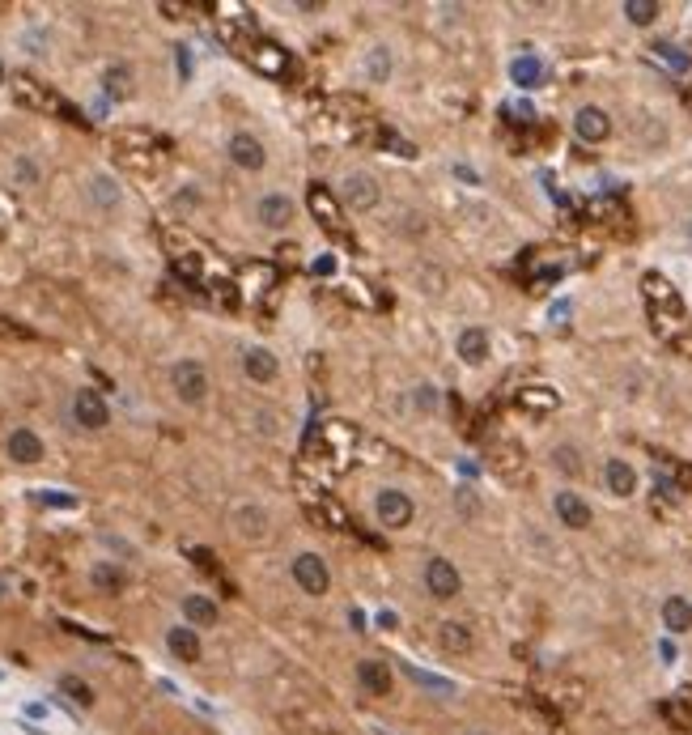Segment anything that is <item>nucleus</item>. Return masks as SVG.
<instances>
[{
	"label": "nucleus",
	"instance_id": "nucleus-1",
	"mask_svg": "<svg viewBox=\"0 0 692 735\" xmlns=\"http://www.w3.org/2000/svg\"><path fill=\"white\" fill-rule=\"evenodd\" d=\"M645 290V307H650V319L659 327V336H667V344H676L679 336H688V327H684V302L679 294L671 290V281L659 277V272H650L642 281Z\"/></svg>",
	"mask_w": 692,
	"mask_h": 735
},
{
	"label": "nucleus",
	"instance_id": "nucleus-2",
	"mask_svg": "<svg viewBox=\"0 0 692 735\" xmlns=\"http://www.w3.org/2000/svg\"><path fill=\"white\" fill-rule=\"evenodd\" d=\"M307 209L315 212V221H319L332 238H340V243L353 246V229H349V221H344V209H340V200L332 196L323 183H310V187H307Z\"/></svg>",
	"mask_w": 692,
	"mask_h": 735
},
{
	"label": "nucleus",
	"instance_id": "nucleus-3",
	"mask_svg": "<svg viewBox=\"0 0 692 735\" xmlns=\"http://www.w3.org/2000/svg\"><path fill=\"white\" fill-rule=\"evenodd\" d=\"M13 99L22 107H30V111H56V115H65V119H73V124H85L81 111H73L60 94H51L48 85H39L34 77H13Z\"/></svg>",
	"mask_w": 692,
	"mask_h": 735
},
{
	"label": "nucleus",
	"instance_id": "nucleus-4",
	"mask_svg": "<svg viewBox=\"0 0 692 735\" xmlns=\"http://www.w3.org/2000/svg\"><path fill=\"white\" fill-rule=\"evenodd\" d=\"M170 383H175V395L183 404H204V395H209V375L200 361H175Z\"/></svg>",
	"mask_w": 692,
	"mask_h": 735
},
{
	"label": "nucleus",
	"instance_id": "nucleus-5",
	"mask_svg": "<svg viewBox=\"0 0 692 735\" xmlns=\"http://www.w3.org/2000/svg\"><path fill=\"white\" fill-rule=\"evenodd\" d=\"M293 583L307 591V595H327V583H332L327 561L319 553H298L293 557Z\"/></svg>",
	"mask_w": 692,
	"mask_h": 735
},
{
	"label": "nucleus",
	"instance_id": "nucleus-6",
	"mask_svg": "<svg viewBox=\"0 0 692 735\" xmlns=\"http://www.w3.org/2000/svg\"><path fill=\"white\" fill-rule=\"evenodd\" d=\"M425 587H429V595H434V600H454V595H459V587H463V578H459V570H454V561L434 557V561L425 566Z\"/></svg>",
	"mask_w": 692,
	"mask_h": 735
},
{
	"label": "nucleus",
	"instance_id": "nucleus-7",
	"mask_svg": "<svg viewBox=\"0 0 692 735\" xmlns=\"http://www.w3.org/2000/svg\"><path fill=\"white\" fill-rule=\"evenodd\" d=\"M574 136L586 141V145L608 141V136H612V115L603 111V107H578V115H574Z\"/></svg>",
	"mask_w": 692,
	"mask_h": 735
},
{
	"label": "nucleus",
	"instance_id": "nucleus-8",
	"mask_svg": "<svg viewBox=\"0 0 692 735\" xmlns=\"http://www.w3.org/2000/svg\"><path fill=\"white\" fill-rule=\"evenodd\" d=\"M374 510H378V523L383 527H408L412 523V497L400 489H383L374 497Z\"/></svg>",
	"mask_w": 692,
	"mask_h": 735
},
{
	"label": "nucleus",
	"instance_id": "nucleus-9",
	"mask_svg": "<svg viewBox=\"0 0 692 735\" xmlns=\"http://www.w3.org/2000/svg\"><path fill=\"white\" fill-rule=\"evenodd\" d=\"M115 145H119V158H128L132 166H145L141 153H153V149H161L166 141L153 136V132H145V128H124V132H115Z\"/></svg>",
	"mask_w": 692,
	"mask_h": 735
},
{
	"label": "nucleus",
	"instance_id": "nucleus-10",
	"mask_svg": "<svg viewBox=\"0 0 692 735\" xmlns=\"http://www.w3.org/2000/svg\"><path fill=\"white\" fill-rule=\"evenodd\" d=\"M73 417H77V425H85V429H102V425L111 421V409H107V400L98 392L81 387V392L73 395Z\"/></svg>",
	"mask_w": 692,
	"mask_h": 735
},
{
	"label": "nucleus",
	"instance_id": "nucleus-11",
	"mask_svg": "<svg viewBox=\"0 0 692 735\" xmlns=\"http://www.w3.org/2000/svg\"><path fill=\"white\" fill-rule=\"evenodd\" d=\"M247 60L264 73V77H290L293 65H290V51L285 48H276V43H251V51H247Z\"/></svg>",
	"mask_w": 692,
	"mask_h": 735
},
{
	"label": "nucleus",
	"instance_id": "nucleus-12",
	"mask_svg": "<svg viewBox=\"0 0 692 735\" xmlns=\"http://www.w3.org/2000/svg\"><path fill=\"white\" fill-rule=\"evenodd\" d=\"M238 294L242 298H264V294H276V268L272 264H242L238 272Z\"/></svg>",
	"mask_w": 692,
	"mask_h": 735
},
{
	"label": "nucleus",
	"instance_id": "nucleus-13",
	"mask_svg": "<svg viewBox=\"0 0 692 735\" xmlns=\"http://www.w3.org/2000/svg\"><path fill=\"white\" fill-rule=\"evenodd\" d=\"M552 510H557V519H561L565 527H574V532H582V527H591V506L582 502L578 493H569V489H561L557 497H552Z\"/></svg>",
	"mask_w": 692,
	"mask_h": 735
},
{
	"label": "nucleus",
	"instance_id": "nucleus-14",
	"mask_svg": "<svg viewBox=\"0 0 692 735\" xmlns=\"http://www.w3.org/2000/svg\"><path fill=\"white\" fill-rule=\"evenodd\" d=\"M229 158H234V166H242V170H259V166L268 162L264 145H259L251 132H234V136H229Z\"/></svg>",
	"mask_w": 692,
	"mask_h": 735
},
{
	"label": "nucleus",
	"instance_id": "nucleus-15",
	"mask_svg": "<svg viewBox=\"0 0 692 735\" xmlns=\"http://www.w3.org/2000/svg\"><path fill=\"white\" fill-rule=\"evenodd\" d=\"M662 629L667 634H692V600L688 595H667L662 600Z\"/></svg>",
	"mask_w": 692,
	"mask_h": 735
},
{
	"label": "nucleus",
	"instance_id": "nucleus-16",
	"mask_svg": "<svg viewBox=\"0 0 692 735\" xmlns=\"http://www.w3.org/2000/svg\"><path fill=\"white\" fill-rule=\"evenodd\" d=\"M340 196H344V204H353V209H374L378 204V183L370 179V175H349L344 179V187H340Z\"/></svg>",
	"mask_w": 692,
	"mask_h": 735
},
{
	"label": "nucleus",
	"instance_id": "nucleus-17",
	"mask_svg": "<svg viewBox=\"0 0 692 735\" xmlns=\"http://www.w3.org/2000/svg\"><path fill=\"white\" fill-rule=\"evenodd\" d=\"M357 685L366 688L370 697H386L391 693V668L378 663V659H361L357 663Z\"/></svg>",
	"mask_w": 692,
	"mask_h": 735
},
{
	"label": "nucleus",
	"instance_id": "nucleus-18",
	"mask_svg": "<svg viewBox=\"0 0 692 735\" xmlns=\"http://www.w3.org/2000/svg\"><path fill=\"white\" fill-rule=\"evenodd\" d=\"M510 82H515L518 90H535V85H544V60L532 56V51L515 56V60H510Z\"/></svg>",
	"mask_w": 692,
	"mask_h": 735
},
{
	"label": "nucleus",
	"instance_id": "nucleus-19",
	"mask_svg": "<svg viewBox=\"0 0 692 735\" xmlns=\"http://www.w3.org/2000/svg\"><path fill=\"white\" fill-rule=\"evenodd\" d=\"M603 480H608V489H612L616 497H633V493H637V472H633L628 459H608V463H603Z\"/></svg>",
	"mask_w": 692,
	"mask_h": 735
},
{
	"label": "nucleus",
	"instance_id": "nucleus-20",
	"mask_svg": "<svg viewBox=\"0 0 692 735\" xmlns=\"http://www.w3.org/2000/svg\"><path fill=\"white\" fill-rule=\"evenodd\" d=\"M454 349H459V358H463L467 366H484V361H489V332H484V327H463Z\"/></svg>",
	"mask_w": 692,
	"mask_h": 735
},
{
	"label": "nucleus",
	"instance_id": "nucleus-21",
	"mask_svg": "<svg viewBox=\"0 0 692 735\" xmlns=\"http://www.w3.org/2000/svg\"><path fill=\"white\" fill-rule=\"evenodd\" d=\"M242 370H247L251 383H272V378L281 375V366H276V358L268 349H247V353H242Z\"/></svg>",
	"mask_w": 692,
	"mask_h": 735
},
{
	"label": "nucleus",
	"instance_id": "nucleus-22",
	"mask_svg": "<svg viewBox=\"0 0 692 735\" xmlns=\"http://www.w3.org/2000/svg\"><path fill=\"white\" fill-rule=\"evenodd\" d=\"M259 221H264L268 229H285L293 221V204L281 196V192H272V196L259 200Z\"/></svg>",
	"mask_w": 692,
	"mask_h": 735
},
{
	"label": "nucleus",
	"instance_id": "nucleus-23",
	"mask_svg": "<svg viewBox=\"0 0 692 735\" xmlns=\"http://www.w3.org/2000/svg\"><path fill=\"white\" fill-rule=\"evenodd\" d=\"M183 617L192 629H212L217 625V604L209 595H183Z\"/></svg>",
	"mask_w": 692,
	"mask_h": 735
},
{
	"label": "nucleus",
	"instance_id": "nucleus-24",
	"mask_svg": "<svg viewBox=\"0 0 692 735\" xmlns=\"http://www.w3.org/2000/svg\"><path fill=\"white\" fill-rule=\"evenodd\" d=\"M166 646H170V654L183 659V663H195V659H200V637H195V629H187V625L166 629Z\"/></svg>",
	"mask_w": 692,
	"mask_h": 735
},
{
	"label": "nucleus",
	"instance_id": "nucleus-25",
	"mask_svg": "<svg viewBox=\"0 0 692 735\" xmlns=\"http://www.w3.org/2000/svg\"><path fill=\"white\" fill-rule=\"evenodd\" d=\"M9 455H13L17 463H39V459H43V442H39L34 429H13V434H9Z\"/></svg>",
	"mask_w": 692,
	"mask_h": 735
},
{
	"label": "nucleus",
	"instance_id": "nucleus-26",
	"mask_svg": "<svg viewBox=\"0 0 692 735\" xmlns=\"http://www.w3.org/2000/svg\"><path fill=\"white\" fill-rule=\"evenodd\" d=\"M234 527H238L242 540H264L268 536V514L259 506H238L234 510Z\"/></svg>",
	"mask_w": 692,
	"mask_h": 735
},
{
	"label": "nucleus",
	"instance_id": "nucleus-27",
	"mask_svg": "<svg viewBox=\"0 0 692 735\" xmlns=\"http://www.w3.org/2000/svg\"><path fill=\"white\" fill-rule=\"evenodd\" d=\"M170 268H175V277L187 281V285H200V281H204V260H200L195 251H170Z\"/></svg>",
	"mask_w": 692,
	"mask_h": 735
},
{
	"label": "nucleus",
	"instance_id": "nucleus-28",
	"mask_svg": "<svg viewBox=\"0 0 692 735\" xmlns=\"http://www.w3.org/2000/svg\"><path fill=\"white\" fill-rule=\"evenodd\" d=\"M437 642L451 654H463V651H471V629L463 621H442L437 625Z\"/></svg>",
	"mask_w": 692,
	"mask_h": 735
},
{
	"label": "nucleus",
	"instance_id": "nucleus-29",
	"mask_svg": "<svg viewBox=\"0 0 692 735\" xmlns=\"http://www.w3.org/2000/svg\"><path fill=\"white\" fill-rule=\"evenodd\" d=\"M561 404V395L552 392V387H523L518 392V409H527V412H552Z\"/></svg>",
	"mask_w": 692,
	"mask_h": 735
},
{
	"label": "nucleus",
	"instance_id": "nucleus-30",
	"mask_svg": "<svg viewBox=\"0 0 692 735\" xmlns=\"http://www.w3.org/2000/svg\"><path fill=\"white\" fill-rule=\"evenodd\" d=\"M403 671H408V680H417L420 688H429V693H437V697H454V680H446V676H434V671H420L417 663H403Z\"/></svg>",
	"mask_w": 692,
	"mask_h": 735
},
{
	"label": "nucleus",
	"instance_id": "nucleus-31",
	"mask_svg": "<svg viewBox=\"0 0 692 735\" xmlns=\"http://www.w3.org/2000/svg\"><path fill=\"white\" fill-rule=\"evenodd\" d=\"M90 200H94L98 209H115V204L124 200V192L115 187L111 175H94V179H90Z\"/></svg>",
	"mask_w": 692,
	"mask_h": 735
},
{
	"label": "nucleus",
	"instance_id": "nucleus-32",
	"mask_svg": "<svg viewBox=\"0 0 692 735\" xmlns=\"http://www.w3.org/2000/svg\"><path fill=\"white\" fill-rule=\"evenodd\" d=\"M90 583H94L98 591H119L124 587V570L111 566V561H98L94 570H90Z\"/></svg>",
	"mask_w": 692,
	"mask_h": 735
},
{
	"label": "nucleus",
	"instance_id": "nucleus-33",
	"mask_svg": "<svg viewBox=\"0 0 692 735\" xmlns=\"http://www.w3.org/2000/svg\"><path fill=\"white\" fill-rule=\"evenodd\" d=\"M625 17L633 22V26H650V22L659 17V0H628Z\"/></svg>",
	"mask_w": 692,
	"mask_h": 735
},
{
	"label": "nucleus",
	"instance_id": "nucleus-34",
	"mask_svg": "<svg viewBox=\"0 0 692 735\" xmlns=\"http://www.w3.org/2000/svg\"><path fill=\"white\" fill-rule=\"evenodd\" d=\"M102 85H107V94L111 99H128V90H132V73L128 68H107V77H102Z\"/></svg>",
	"mask_w": 692,
	"mask_h": 735
},
{
	"label": "nucleus",
	"instance_id": "nucleus-35",
	"mask_svg": "<svg viewBox=\"0 0 692 735\" xmlns=\"http://www.w3.org/2000/svg\"><path fill=\"white\" fill-rule=\"evenodd\" d=\"M654 56H659L662 65H671L676 73H692V56H684V51L671 48V43H659V48H654Z\"/></svg>",
	"mask_w": 692,
	"mask_h": 735
},
{
	"label": "nucleus",
	"instance_id": "nucleus-36",
	"mask_svg": "<svg viewBox=\"0 0 692 735\" xmlns=\"http://www.w3.org/2000/svg\"><path fill=\"white\" fill-rule=\"evenodd\" d=\"M374 141H378L383 149H391V153H400V158H417V149L408 145L400 132H391V128H378V136H374Z\"/></svg>",
	"mask_w": 692,
	"mask_h": 735
},
{
	"label": "nucleus",
	"instance_id": "nucleus-37",
	"mask_svg": "<svg viewBox=\"0 0 692 735\" xmlns=\"http://www.w3.org/2000/svg\"><path fill=\"white\" fill-rule=\"evenodd\" d=\"M60 688H65V693H68V697H73L77 705H90V702H94V688L85 685V680H77V676H65V680H60Z\"/></svg>",
	"mask_w": 692,
	"mask_h": 735
},
{
	"label": "nucleus",
	"instance_id": "nucleus-38",
	"mask_svg": "<svg viewBox=\"0 0 692 735\" xmlns=\"http://www.w3.org/2000/svg\"><path fill=\"white\" fill-rule=\"evenodd\" d=\"M552 459H557V468H561V472H569V476L582 472V459H578V451H574V446H557V451H552Z\"/></svg>",
	"mask_w": 692,
	"mask_h": 735
},
{
	"label": "nucleus",
	"instance_id": "nucleus-39",
	"mask_svg": "<svg viewBox=\"0 0 692 735\" xmlns=\"http://www.w3.org/2000/svg\"><path fill=\"white\" fill-rule=\"evenodd\" d=\"M506 115H510V124H535V107L532 102H506Z\"/></svg>",
	"mask_w": 692,
	"mask_h": 735
},
{
	"label": "nucleus",
	"instance_id": "nucleus-40",
	"mask_svg": "<svg viewBox=\"0 0 692 735\" xmlns=\"http://www.w3.org/2000/svg\"><path fill=\"white\" fill-rule=\"evenodd\" d=\"M39 502H43V506H65V510L77 506V497H73V493H60V489H39Z\"/></svg>",
	"mask_w": 692,
	"mask_h": 735
},
{
	"label": "nucleus",
	"instance_id": "nucleus-41",
	"mask_svg": "<svg viewBox=\"0 0 692 735\" xmlns=\"http://www.w3.org/2000/svg\"><path fill=\"white\" fill-rule=\"evenodd\" d=\"M386 68H391V60H386V48H374V51H370V77H374V82H383Z\"/></svg>",
	"mask_w": 692,
	"mask_h": 735
},
{
	"label": "nucleus",
	"instance_id": "nucleus-42",
	"mask_svg": "<svg viewBox=\"0 0 692 735\" xmlns=\"http://www.w3.org/2000/svg\"><path fill=\"white\" fill-rule=\"evenodd\" d=\"M175 65H178V77L187 82L192 77V48H175Z\"/></svg>",
	"mask_w": 692,
	"mask_h": 735
},
{
	"label": "nucleus",
	"instance_id": "nucleus-43",
	"mask_svg": "<svg viewBox=\"0 0 692 735\" xmlns=\"http://www.w3.org/2000/svg\"><path fill=\"white\" fill-rule=\"evenodd\" d=\"M501 468H506L510 476H518V451L515 446H501Z\"/></svg>",
	"mask_w": 692,
	"mask_h": 735
},
{
	"label": "nucleus",
	"instance_id": "nucleus-44",
	"mask_svg": "<svg viewBox=\"0 0 692 735\" xmlns=\"http://www.w3.org/2000/svg\"><path fill=\"white\" fill-rule=\"evenodd\" d=\"M17 179H22V183H34V179H39L34 162H26V158H22V162H17Z\"/></svg>",
	"mask_w": 692,
	"mask_h": 735
},
{
	"label": "nucleus",
	"instance_id": "nucleus-45",
	"mask_svg": "<svg viewBox=\"0 0 692 735\" xmlns=\"http://www.w3.org/2000/svg\"><path fill=\"white\" fill-rule=\"evenodd\" d=\"M417 404H420V409H434L437 392H434V387H417Z\"/></svg>",
	"mask_w": 692,
	"mask_h": 735
},
{
	"label": "nucleus",
	"instance_id": "nucleus-46",
	"mask_svg": "<svg viewBox=\"0 0 692 735\" xmlns=\"http://www.w3.org/2000/svg\"><path fill=\"white\" fill-rule=\"evenodd\" d=\"M315 272H319V277H332V272H336V255H323V260H315Z\"/></svg>",
	"mask_w": 692,
	"mask_h": 735
},
{
	"label": "nucleus",
	"instance_id": "nucleus-47",
	"mask_svg": "<svg viewBox=\"0 0 692 735\" xmlns=\"http://www.w3.org/2000/svg\"><path fill=\"white\" fill-rule=\"evenodd\" d=\"M158 9H161L166 17H183V13H187V4H170V0H161Z\"/></svg>",
	"mask_w": 692,
	"mask_h": 735
},
{
	"label": "nucleus",
	"instance_id": "nucleus-48",
	"mask_svg": "<svg viewBox=\"0 0 692 735\" xmlns=\"http://www.w3.org/2000/svg\"><path fill=\"white\" fill-rule=\"evenodd\" d=\"M26 719H48V705L30 702V705H26Z\"/></svg>",
	"mask_w": 692,
	"mask_h": 735
},
{
	"label": "nucleus",
	"instance_id": "nucleus-49",
	"mask_svg": "<svg viewBox=\"0 0 692 735\" xmlns=\"http://www.w3.org/2000/svg\"><path fill=\"white\" fill-rule=\"evenodd\" d=\"M22 731H26V735H48V731H43V727H34V722H26Z\"/></svg>",
	"mask_w": 692,
	"mask_h": 735
},
{
	"label": "nucleus",
	"instance_id": "nucleus-50",
	"mask_svg": "<svg viewBox=\"0 0 692 735\" xmlns=\"http://www.w3.org/2000/svg\"><path fill=\"white\" fill-rule=\"evenodd\" d=\"M0 85H4V65H0Z\"/></svg>",
	"mask_w": 692,
	"mask_h": 735
},
{
	"label": "nucleus",
	"instance_id": "nucleus-51",
	"mask_svg": "<svg viewBox=\"0 0 692 735\" xmlns=\"http://www.w3.org/2000/svg\"><path fill=\"white\" fill-rule=\"evenodd\" d=\"M0 595H4V578H0Z\"/></svg>",
	"mask_w": 692,
	"mask_h": 735
},
{
	"label": "nucleus",
	"instance_id": "nucleus-52",
	"mask_svg": "<svg viewBox=\"0 0 692 735\" xmlns=\"http://www.w3.org/2000/svg\"><path fill=\"white\" fill-rule=\"evenodd\" d=\"M467 735H484V731H467Z\"/></svg>",
	"mask_w": 692,
	"mask_h": 735
}]
</instances>
